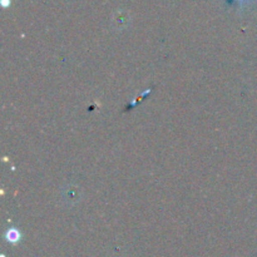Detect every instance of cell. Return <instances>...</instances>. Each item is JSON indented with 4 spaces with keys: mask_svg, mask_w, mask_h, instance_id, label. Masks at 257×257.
<instances>
[{
    "mask_svg": "<svg viewBox=\"0 0 257 257\" xmlns=\"http://www.w3.org/2000/svg\"><path fill=\"white\" fill-rule=\"evenodd\" d=\"M5 240L9 243L15 245V243H18L22 240V233H20V231L15 227L8 228V231L5 232Z\"/></svg>",
    "mask_w": 257,
    "mask_h": 257,
    "instance_id": "6da1fadb",
    "label": "cell"
},
{
    "mask_svg": "<svg viewBox=\"0 0 257 257\" xmlns=\"http://www.w3.org/2000/svg\"><path fill=\"white\" fill-rule=\"evenodd\" d=\"M9 4H10V0H2V5L4 8H7Z\"/></svg>",
    "mask_w": 257,
    "mask_h": 257,
    "instance_id": "7a4b0ae2",
    "label": "cell"
},
{
    "mask_svg": "<svg viewBox=\"0 0 257 257\" xmlns=\"http://www.w3.org/2000/svg\"><path fill=\"white\" fill-rule=\"evenodd\" d=\"M240 3H243V2H248V0H238Z\"/></svg>",
    "mask_w": 257,
    "mask_h": 257,
    "instance_id": "3957f363",
    "label": "cell"
}]
</instances>
